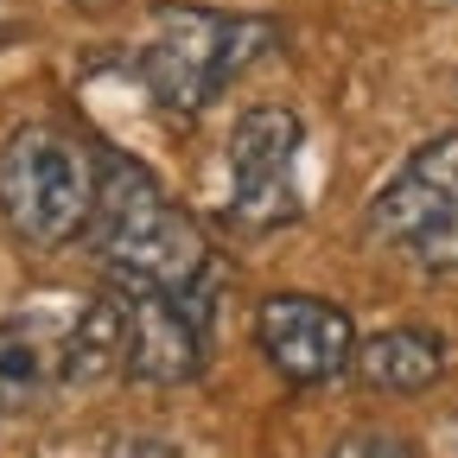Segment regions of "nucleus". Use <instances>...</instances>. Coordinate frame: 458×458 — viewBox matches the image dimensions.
I'll return each mask as SVG.
<instances>
[{
    "instance_id": "f257e3e1",
    "label": "nucleus",
    "mask_w": 458,
    "mask_h": 458,
    "mask_svg": "<svg viewBox=\"0 0 458 458\" xmlns=\"http://www.w3.org/2000/svg\"><path fill=\"white\" fill-rule=\"evenodd\" d=\"M83 236L128 293H191L210 280L204 229L122 153H96V210Z\"/></svg>"
},
{
    "instance_id": "f03ea898",
    "label": "nucleus",
    "mask_w": 458,
    "mask_h": 458,
    "mask_svg": "<svg viewBox=\"0 0 458 458\" xmlns=\"http://www.w3.org/2000/svg\"><path fill=\"white\" fill-rule=\"evenodd\" d=\"M96 210V153L64 128H13L0 147V223L26 249H64Z\"/></svg>"
},
{
    "instance_id": "7ed1b4c3",
    "label": "nucleus",
    "mask_w": 458,
    "mask_h": 458,
    "mask_svg": "<svg viewBox=\"0 0 458 458\" xmlns=\"http://www.w3.org/2000/svg\"><path fill=\"white\" fill-rule=\"evenodd\" d=\"M274 20H236L210 7H159V26L140 51V77L172 114L210 108L261 51H274Z\"/></svg>"
},
{
    "instance_id": "20e7f679",
    "label": "nucleus",
    "mask_w": 458,
    "mask_h": 458,
    "mask_svg": "<svg viewBox=\"0 0 458 458\" xmlns=\"http://www.w3.org/2000/svg\"><path fill=\"white\" fill-rule=\"evenodd\" d=\"M369 229L408 249L427 274L458 267V134H439L420 153H408V165L376 191Z\"/></svg>"
},
{
    "instance_id": "39448f33",
    "label": "nucleus",
    "mask_w": 458,
    "mask_h": 458,
    "mask_svg": "<svg viewBox=\"0 0 458 458\" xmlns=\"http://www.w3.org/2000/svg\"><path fill=\"white\" fill-rule=\"evenodd\" d=\"M306 147V122L293 108H249L236 134H229V223L249 229V236H267V229L300 216V185L293 165Z\"/></svg>"
},
{
    "instance_id": "423d86ee",
    "label": "nucleus",
    "mask_w": 458,
    "mask_h": 458,
    "mask_svg": "<svg viewBox=\"0 0 458 458\" xmlns=\"http://www.w3.org/2000/svg\"><path fill=\"white\" fill-rule=\"evenodd\" d=\"M255 344L274 363L280 382L293 388H318L337 382L357 363V325L344 306L318 300V293H267L255 312Z\"/></svg>"
},
{
    "instance_id": "0eeeda50",
    "label": "nucleus",
    "mask_w": 458,
    "mask_h": 458,
    "mask_svg": "<svg viewBox=\"0 0 458 458\" xmlns=\"http://www.w3.org/2000/svg\"><path fill=\"white\" fill-rule=\"evenodd\" d=\"M128 376L153 388H179L204 369V331H210V300L216 280L191 293H128Z\"/></svg>"
},
{
    "instance_id": "6e6552de",
    "label": "nucleus",
    "mask_w": 458,
    "mask_h": 458,
    "mask_svg": "<svg viewBox=\"0 0 458 458\" xmlns=\"http://www.w3.org/2000/svg\"><path fill=\"white\" fill-rule=\"evenodd\" d=\"M64 325L45 312L0 318V414H26L64 382Z\"/></svg>"
},
{
    "instance_id": "1a4fd4ad",
    "label": "nucleus",
    "mask_w": 458,
    "mask_h": 458,
    "mask_svg": "<svg viewBox=\"0 0 458 458\" xmlns=\"http://www.w3.org/2000/svg\"><path fill=\"white\" fill-rule=\"evenodd\" d=\"M357 376L376 394H427L445 376V337L427 325H388L357 344Z\"/></svg>"
},
{
    "instance_id": "9d476101",
    "label": "nucleus",
    "mask_w": 458,
    "mask_h": 458,
    "mask_svg": "<svg viewBox=\"0 0 458 458\" xmlns=\"http://www.w3.org/2000/svg\"><path fill=\"white\" fill-rule=\"evenodd\" d=\"M114 369H128V306L96 293L64 325V382L89 388V382H108Z\"/></svg>"
},
{
    "instance_id": "9b49d317",
    "label": "nucleus",
    "mask_w": 458,
    "mask_h": 458,
    "mask_svg": "<svg viewBox=\"0 0 458 458\" xmlns=\"http://www.w3.org/2000/svg\"><path fill=\"white\" fill-rule=\"evenodd\" d=\"M331 458H414V445L401 433H382V427H363V433H344L331 445Z\"/></svg>"
}]
</instances>
